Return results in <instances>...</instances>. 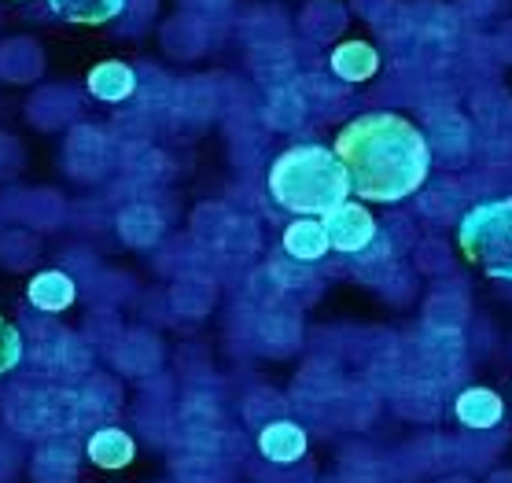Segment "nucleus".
Instances as JSON below:
<instances>
[{
	"instance_id": "nucleus-1",
	"label": "nucleus",
	"mask_w": 512,
	"mask_h": 483,
	"mask_svg": "<svg viewBox=\"0 0 512 483\" xmlns=\"http://www.w3.org/2000/svg\"><path fill=\"white\" fill-rule=\"evenodd\" d=\"M332 152L361 203H402L428 185L435 148L417 122L395 111H365L336 133Z\"/></svg>"
},
{
	"instance_id": "nucleus-2",
	"label": "nucleus",
	"mask_w": 512,
	"mask_h": 483,
	"mask_svg": "<svg viewBox=\"0 0 512 483\" xmlns=\"http://www.w3.org/2000/svg\"><path fill=\"white\" fill-rule=\"evenodd\" d=\"M266 192L280 211L295 218H325L354 196L347 170L328 144L284 148L266 170Z\"/></svg>"
},
{
	"instance_id": "nucleus-3",
	"label": "nucleus",
	"mask_w": 512,
	"mask_h": 483,
	"mask_svg": "<svg viewBox=\"0 0 512 483\" xmlns=\"http://www.w3.org/2000/svg\"><path fill=\"white\" fill-rule=\"evenodd\" d=\"M457 251L483 277L512 284V196L468 207L457 225Z\"/></svg>"
},
{
	"instance_id": "nucleus-4",
	"label": "nucleus",
	"mask_w": 512,
	"mask_h": 483,
	"mask_svg": "<svg viewBox=\"0 0 512 483\" xmlns=\"http://www.w3.org/2000/svg\"><path fill=\"white\" fill-rule=\"evenodd\" d=\"M321 222H325L328 244H332L336 255L361 259V255H373V248L380 244V222H376V214L369 211V203L354 200V196L347 203H339L336 211H328Z\"/></svg>"
},
{
	"instance_id": "nucleus-5",
	"label": "nucleus",
	"mask_w": 512,
	"mask_h": 483,
	"mask_svg": "<svg viewBox=\"0 0 512 483\" xmlns=\"http://www.w3.org/2000/svg\"><path fill=\"white\" fill-rule=\"evenodd\" d=\"M255 450L269 465H299L310 454V432L291 417H273L255 432Z\"/></svg>"
},
{
	"instance_id": "nucleus-6",
	"label": "nucleus",
	"mask_w": 512,
	"mask_h": 483,
	"mask_svg": "<svg viewBox=\"0 0 512 483\" xmlns=\"http://www.w3.org/2000/svg\"><path fill=\"white\" fill-rule=\"evenodd\" d=\"M454 421L465 432H498L505 421V399L487 384H468L454 395Z\"/></svg>"
},
{
	"instance_id": "nucleus-7",
	"label": "nucleus",
	"mask_w": 512,
	"mask_h": 483,
	"mask_svg": "<svg viewBox=\"0 0 512 483\" xmlns=\"http://www.w3.org/2000/svg\"><path fill=\"white\" fill-rule=\"evenodd\" d=\"M78 303V281L67 270H37L26 281V307L34 314H48L56 318L63 310H70Z\"/></svg>"
},
{
	"instance_id": "nucleus-8",
	"label": "nucleus",
	"mask_w": 512,
	"mask_h": 483,
	"mask_svg": "<svg viewBox=\"0 0 512 483\" xmlns=\"http://www.w3.org/2000/svg\"><path fill=\"white\" fill-rule=\"evenodd\" d=\"M85 458L100 472H122L137 461V439L129 436L126 428L100 425L85 439Z\"/></svg>"
},
{
	"instance_id": "nucleus-9",
	"label": "nucleus",
	"mask_w": 512,
	"mask_h": 483,
	"mask_svg": "<svg viewBox=\"0 0 512 483\" xmlns=\"http://www.w3.org/2000/svg\"><path fill=\"white\" fill-rule=\"evenodd\" d=\"M280 251H284L291 262H299V266L321 262L328 251H332L325 222H321V218H291V222L284 225V233H280Z\"/></svg>"
},
{
	"instance_id": "nucleus-10",
	"label": "nucleus",
	"mask_w": 512,
	"mask_h": 483,
	"mask_svg": "<svg viewBox=\"0 0 512 483\" xmlns=\"http://www.w3.org/2000/svg\"><path fill=\"white\" fill-rule=\"evenodd\" d=\"M85 89L100 104H126V100L137 96L140 74L129 63H122V59H104V63H96L93 71H89Z\"/></svg>"
},
{
	"instance_id": "nucleus-11",
	"label": "nucleus",
	"mask_w": 512,
	"mask_h": 483,
	"mask_svg": "<svg viewBox=\"0 0 512 483\" xmlns=\"http://www.w3.org/2000/svg\"><path fill=\"white\" fill-rule=\"evenodd\" d=\"M45 71V52L34 37H8L0 45V78L15 85L37 82Z\"/></svg>"
},
{
	"instance_id": "nucleus-12",
	"label": "nucleus",
	"mask_w": 512,
	"mask_h": 483,
	"mask_svg": "<svg viewBox=\"0 0 512 483\" xmlns=\"http://www.w3.org/2000/svg\"><path fill=\"white\" fill-rule=\"evenodd\" d=\"M328 67H332V74H336L339 82H350V85L369 82L380 71V52L369 41H343V45L332 48Z\"/></svg>"
},
{
	"instance_id": "nucleus-13",
	"label": "nucleus",
	"mask_w": 512,
	"mask_h": 483,
	"mask_svg": "<svg viewBox=\"0 0 512 483\" xmlns=\"http://www.w3.org/2000/svg\"><path fill=\"white\" fill-rule=\"evenodd\" d=\"M74 111H78V93H74V89H63V85L37 89V93L26 100V118H30L34 126H41V130L63 126Z\"/></svg>"
},
{
	"instance_id": "nucleus-14",
	"label": "nucleus",
	"mask_w": 512,
	"mask_h": 483,
	"mask_svg": "<svg viewBox=\"0 0 512 483\" xmlns=\"http://www.w3.org/2000/svg\"><path fill=\"white\" fill-rule=\"evenodd\" d=\"M52 15L78 26H104L115 23L126 12V0H48Z\"/></svg>"
},
{
	"instance_id": "nucleus-15",
	"label": "nucleus",
	"mask_w": 512,
	"mask_h": 483,
	"mask_svg": "<svg viewBox=\"0 0 512 483\" xmlns=\"http://www.w3.org/2000/svg\"><path fill=\"white\" fill-rule=\"evenodd\" d=\"M26 366V332L0 314V380L19 373Z\"/></svg>"
},
{
	"instance_id": "nucleus-16",
	"label": "nucleus",
	"mask_w": 512,
	"mask_h": 483,
	"mask_svg": "<svg viewBox=\"0 0 512 483\" xmlns=\"http://www.w3.org/2000/svg\"><path fill=\"white\" fill-rule=\"evenodd\" d=\"M163 222L155 211H126L122 214V236H126L133 248H148L155 236H159Z\"/></svg>"
}]
</instances>
